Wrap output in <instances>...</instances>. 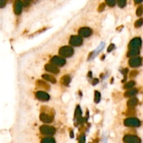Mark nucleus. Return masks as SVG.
<instances>
[{"label": "nucleus", "mask_w": 143, "mask_h": 143, "mask_svg": "<svg viewBox=\"0 0 143 143\" xmlns=\"http://www.w3.org/2000/svg\"><path fill=\"white\" fill-rule=\"evenodd\" d=\"M73 49L70 46H63L59 48V54L63 57H70L73 55Z\"/></svg>", "instance_id": "f257e3e1"}, {"label": "nucleus", "mask_w": 143, "mask_h": 143, "mask_svg": "<svg viewBox=\"0 0 143 143\" xmlns=\"http://www.w3.org/2000/svg\"><path fill=\"white\" fill-rule=\"evenodd\" d=\"M40 131L43 135H52L55 133L56 129L53 126H48V125H43L40 127Z\"/></svg>", "instance_id": "f03ea898"}, {"label": "nucleus", "mask_w": 143, "mask_h": 143, "mask_svg": "<svg viewBox=\"0 0 143 143\" xmlns=\"http://www.w3.org/2000/svg\"><path fill=\"white\" fill-rule=\"evenodd\" d=\"M123 123L125 126H129V127H138L141 124L140 121L137 118L134 117L127 118L124 120Z\"/></svg>", "instance_id": "7ed1b4c3"}, {"label": "nucleus", "mask_w": 143, "mask_h": 143, "mask_svg": "<svg viewBox=\"0 0 143 143\" xmlns=\"http://www.w3.org/2000/svg\"><path fill=\"white\" fill-rule=\"evenodd\" d=\"M123 140L125 143H141L140 137L135 135H126Z\"/></svg>", "instance_id": "20e7f679"}, {"label": "nucleus", "mask_w": 143, "mask_h": 143, "mask_svg": "<svg viewBox=\"0 0 143 143\" xmlns=\"http://www.w3.org/2000/svg\"><path fill=\"white\" fill-rule=\"evenodd\" d=\"M82 43H83L82 39L80 36H76V35L71 36L70 38V40H69L70 45H73V46H76V47L80 46L82 44Z\"/></svg>", "instance_id": "39448f33"}, {"label": "nucleus", "mask_w": 143, "mask_h": 143, "mask_svg": "<svg viewBox=\"0 0 143 143\" xmlns=\"http://www.w3.org/2000/svg\"><path fill=\"white\" fill-rule=\"evenodd\" d=\"M51 64L55 66H62L66 64V60L64 58H62L61 57L59 56H55L52 57L50 59Z\"/></svg>", "instance_id": "423d86ee"}, {"label": "nucleus", "mask_w": 143, "mask_h": 143, "mask_svg": "<svg viewBox=\"0 0 143 143\" xmlns=\"http://www.w3.org/2000/svg\"><path fill=\"white\" fill-rule=\"evenodd\" d=\"M141 44H142L141 39L140 38H135L129 43V48L131 49H138L139 48H140Z\"/></svg>", "instance_id": "0eeeda50"}, {"label": "nucleus", "mask_w": 143, "mask_h": 143, "mask_svg": "<svg viewBox=\"0 0 143 143\" xmlns=\"http://www.w3.org/2000/svg\"><path fill=\"white\" fill-rule=\"evenodd\" d=\"M78 34L81 38L82 37L87 38V37H90L92 35V29L89 28V27H82L79 29Z\"/></svg>", "instance_id": "6e6552de"}, {"label": "nucleus", "mask_w": 143, "mask_h": 143, "mask_svg": "<svg viewBox=\"0 0 143 143\" xmlns=\"http://www.w3.org/2000/svg\"><path fill=\"white\" fill-rule=\"evenodd\" d=\"M129 64L131 67H138L142 64V58L140 57H133V58H132L129 60Z\"/></svg>", "instance_id": "1a4fd4ad"}, {"label": "nucleus", "mask_w": 143, "mask_h": 143, "mask_svg": "<svg viewBox=\"0 0 143 143\" xmlns=\"http://www.w3.org/2000/svg\"><path fill=\"white\" fill-rule=\"evenodd\" d=\"M40 119L43 123H52V121H53V117L50 115H48V114H46L44 112H41V115H40Z\"/></svg>", "instance_id": "9d476101"}, {"label": "nucleus", "mask_w": 143, "mask_h": 143, "mask_svg": "<svg viewBox=\"0 0 143 143\" xmlns=\"http://www.w3.org/2000/svg\"><path fill=\"white\" fill-rule=\"evenodd\" d=\"M36 96L37 98L42 101H47L50 99V96L48 95V94H47L45 92H42V91H39L36 93Z\"/></svg>", "instance_id": "9b49d317"}, {"label": "nucleus", "mask_w": 143, "mask_h": 143, "mask_svg": "<svg viewBox=\"0 0 143 143\" xmlns=\"http://www.w3.org/2000/svg\"><path fill=\"white\" fill-rule=\"evenodd\" d=\"M45 69L46 71L50 72V73H54V74H57L59 72V69L56 66H55L54 65L51 64H48L45 65Z\"/></svg>", "instance_id": "f8f14e48"}, {"label": "nucleus", "mask_w": 143, "mask_h": 143, "mask_svg": "<svg viewBox=\"0 0 143 143\" xmlns=\"http://www.w3.org/2000/svg\"><path fill=\"white\" fill-rule=\"evenodd\" d=\"M23 3L20 1H16L14 3V13L16 15H20L23 9Z\"/></svg>", "instance_id": "ddd939ff"}, {"label": "nucleus", "mask_w": 143, "mask_h": 143, "mask_svg": "<svg viewBox=\"0 0 143 143\" xmlns=\"http://www.w3.org/2000/svg\"><path fill=\"white\" fill-rule=\"evenodd\" d=\"M138 103V100L137 98H133L129 99L128 102H127V106L129 109H133L134 107H135Z\"/></svg>", "instance_id": "4468645a"}, {"label": "nucleus", "mask_w": 143, "mask_h": 143, "mask_svg": "<svg viewBox=\"0 0 143 143\" xmlns=\"http://www.w3.org/2000/svg\"><path fill=\"white\" fill-rule=\"evenodd\" d=\"M140 54V50L139 49H131L127 53V57H131L137 56Z\"/></svg>", "instance_id": "2eb2a0df"}, {"label": "nucleus", "mask_w": 143, "mask_h": 143, "mask_svg": "<svg viewBox=\"0 0 143 143\" xmlns=\"http://www.w3.org/2000/svg\"><path fill=\"white\" fill-rule=\"evenodd\" d=\"M137 89H132V90H129L128 91H126L124 96L126 97H131V96H133L136 95V94L137 93Z\"/></svg>", "instance_id": "dca6fc26"}, {"label": "nucleus", "mask_w": 143, "mask_h": 143, "mask_svg": "<svg viewBox=\"0 0 143 143\" xmlns=\"http://www.w3.org/2000/svg\"><path fill=\"white\" fill-rule=\"evenodd\" d=\"M70 78L68 76H64L61 79V83L64 86H67L70 83Z\"/></svg>", "instance_id": "f3484780"}, {"label": "nucleus", "mask_w": 143, "mask_h": 143, "mask_svg": "<svg viewBox=\"0 0 143 143\" xmlns=\"http://www.w3.org/2000/svg\"><path fill=\"white\" fill-rule=\"evenodd\" d=\"M42 78L43 79L46 80L47 81L50 82L52 83H56V79L54 78L53 76H50V75H48V74H44L43 75Z\"/></svg>", "instance_id": "a211bd4d"}, {"label": "nucleus", "mask_w": 143, "mask_h": 143, "mask_svg": "<svg viewBox=\"0 0 143 143\" xmlns=\"http://www.w3.org/2000/svg\"><path fill=\"white\" fill-rule=\"evenodd\" d=\"M81 115H82V110L80 109V108L79 105L76 107V112H75V117L76 118L78 119V121H80V119H82L81 117Z\"/></svg>", "instance_id": "6ab92c4d"}, {"label": "nucleus", "mask_w": 143, "mask_h": 143, "mask_svg": "<svg viewBox=\"0 0 143 143\" xmlns=\"http://www.w3.org/2000/svg\"><path fill=\"white\" fill-rule=\"evenodd\" d=\"M37 84L39 86V87H42L43 89H45V90H49L50 89V86L49 84H47L45 82L42 81V80H38L37 82Z\"/></svg>", "instance_id": "aec40b11"}, {"label": "nucleus", "mask_w": 143, "mask_h": 143, "mask_svg": "<svg viewBox=\"0 0 143 143\" xmlns=\"http://www.w3.org/2000/svg\"><path fill=\"white\" fill-rule=\"evenodd\" d=\"M41 143H55V140L52 137H44L41 140Z\"/></svg>", "instance_id": "412c9836"}, {"label": "nucleus", "mask_w": 143, "mask_h": 143, "mask_svg": "<svg viewBox=\"0 0 143 143\" xmlns=\"http://www.w3.org/2000/svg\"><path fill=\"white\" fill-rule=\"evenodd\" d=\"M135 84V82L133 81V80H132V81H130L129 82H127L125 84V85L123 86V88L125 89V90H129V89H132V87L134 86Z\"/></svg>", "instance_id": "4be33fe9"}, {"label": "nucleus", "mask_w": 143, "mask_h": 143, "mask_svg": "<svg viewBox=\"0 0 143 143\" xmlns=\"http://www.w3.org/2000/svg\"><path fill=\"white\" fill-rule=\"evenodd\" d=\"M100 99H101V94L100 92H98L97 91H95V97H94V101L95 103H98L100 101Z\"/></svg>", "instance_id": "5701e85b"}, {"label": "nucleus", "mask_w": 143, "mask_h": 143, "mask_svg": "<svg viewBox=\"0 0 143 143\" xmlns=\"http://www.w3.org/2000/svg\"><path fill=\"white\" fill-rule=\"evenodd\" d=\"M142 6H140L137 9V10H136V15H137V16H141L142 15Z\"/></svg>", "instance_id": "b1692460"}, {"label": "nucleus", "mask_w": 143, "mask_h": 143, "mask_svg": "<svg viewBox=\"0 0 143 143\" xmlns=\"http://www.w3.org/2000/svg\"><path fill=\"white\" fill-rule=\"evenodd\" d=\"M142 23H143V20L142 18H140L138 20H137L135 23V27H140L142 25Z\"/></svg>", "instance_id": "393cba45"}, {"label": "nucleus", "mask_w": 143, "mask_h": 143, "mask_svg": "<svg viewBox=\"0 0 143 143\" xmlns=\"http://www.w3.org/2000/svg\"><path fill=\"white\" fill-rule=\"evenodd\" d=\"M117 4H118V6L121 7V8H123L124 6H126V2L125 0H119V1H118L117 2Z\"/></svg>", "instance_id": "a878e982"}, {"label": "nucleus", "mask_w": 143, "mask_h": 143, "mask_svg": "<svg viewBox=\"0 0 143 143\" xmlns=\"http://www.w3.org/2000/svg\"><path fill=\"white\" fill-rule=\"evenodd\" d=\"M105 8V3H101L98 8V11L99 12H102Z\"/></svg>", "instance_id": "bb28decb"}, {"label": "nucleus", "mask_w": 143, "mask_h": 143, "mask_svg": "<svg viewBox=\"0 0 143 143\" xmlns=\"http://www.w3.org/2000/svg\"><path fill=\"white\" fill-rule=\"evenodd\" d=\"M106 4L109 6L112 7V6H114L115 5L116 2H115V1H113V0H110V1L109 0H108V1H106Z\"/></svg>", "instance_id": "cd10ccee"}, {"label": "nucleus", "mask_w": 143, "mask_h": 143, "mask_svg": "<svg viewBox=\"0 0 143 143\" xmlns=\"http://www.w3.org/2000/svg\"><path fill=\"white\" fill-rule=\"evenodd\" d=\"M135 110L133 109H129V110L126 112V115H128V116H131V115H135Z\"/></svg>", "instance_id": "c85d7f7f"}, {"label": "nucleus", "mask_w": 143, "mask_h": 143, "mask_svg": "<svg viewBox=\"0 0 143 143\" xmlns=\"http://www.w3.org/2000/svg\"><path fill=\"white\" fill-rule=\"evenodd\" d=\"M137 74H138V71H137V70H133V71H131V73L130 78H134V77L137 76Z\"/></svg>", "instance_id": "c756f323"}, {"label": "nucleus", "mask_w": 143, "mask_h": 143, "mask_svg": "<svg viewBox=\"0 0 143 143\" xmlns=\"http://www.w3.org/2000/svg\"><path fill=\"white\" fill-rule=\"evenodd\" d=\"M7 2L6 1H3V0H0V8H4L6 6Z\"/></svg>", "instance_id": "7c9ffc66"}, {"label": "nucleus", "mask_w": 143, "mask_h": 143, "mask_svg": "<svg viewBox=\"0 0 143 143\" xmlns=\"http://www.w3.org/2000/svg\"><path fill=\"white\" fill-rule=\"evenodd\" d=\"M79 143H85V137L84 135L80 136V140H79Z\"/></svg>", "instance_id": "2f4dec72"}, {"label": "nucleus", "mask_w": 143, "mask_h": 143, "mask_svg": "<svg viewBox=\"0 0 143 143\" xmlns=\"http://www.w3.org/2000/svg\"><path fill=\"white\" fill-rule=\"evenodd\" d=\"M114 48H115V45L114 44H110L108 48V52H111Z\"/></svg>", "instance_id": "473e14b6"}, {"label": "nucleus", "mask_w": 143, "mask_h": 143, "mask_svg": "<svg viewBox=\"0 0 143 143\" xmlns=\"http://www.w3.org/2000/svg\"><path fill=\"white\" fill-rule=\"evenodd\" d=\"M22 3H23V6H28L29 4V2H28V1H25V2H23Z\"/></svg>", "instance_id": "72a5a7b5"}, {"label": "nucleus", "mask_w": 143, "mask_h": 143, "mask_svg": "<svg viewBox=\"0 0 143 143\" xmlns=\"http://www.w3.org/2000/svg\"><path fill=\"white\" fill-rule=\"evenodd\" d=\"M98 79H96V78H95L94 79V81H93V84H94H94H96V83H98Z\"/></svg>", "instance_id": "f704fd0d"}, {"label": "nucleus", "mask_w": 143, "mask_h": 143, "mask_svg": "<svg viewBox=\"0 0 143 143\" xmlns=\"http://www.w3.org/2000/svg\"><path fill=\"white\" fill-rule=\"evenodd\" d=\"M141 2H142V1H136V0L135 1V4H139V3H141Z\"/></svg>", "instance_id": "c9c22d12"}]
</instances>
